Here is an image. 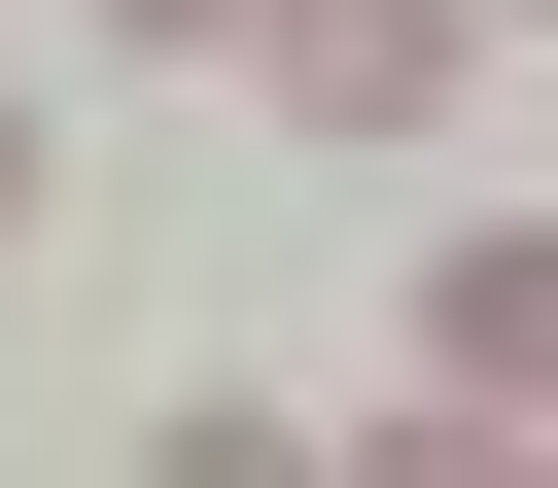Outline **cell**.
I'll list each match as a JSON object with an SVG mask.
<instances>
[{"label": "cell", "instance_id": "1", "mask_svg": "<svg viewBox=\"0 0 558 488\" xmlns=\"http://www.w3.org/2000/svg\"><path fill=\"white\" fill-rule=\"evenodd\" d=\"M174 35H209L244 105H314V139H418V105H453V0H174Z\"/></svg>", "mask_w": 558, "mask_h": 488}, {"label": "cell", "instance_id": "2", "mask_svg": "<svg viewBox=\"0 0 558 488\" xmlns=\"http://www.w3.org/2000/svg\"><path fill=\"white\" fill-rule=\"evenodd\" d=\"M418 383H453V418H558V244H453V279H418Z\"/></svg>", "mask_w": 558, "mask_h": 488}, {"label": "cell", "instance_id": "3", "mask_svg": "<svg viewBox=\"0 0 558 488\" xmlns=\"http://www.w3.org/2000/svg\"><path fill=\"white\" fill-rule=\"evenodd\" d=\"M140 488H349V453H314V418H244V383H209V418H140Z\"/></svg>", "mask_w": 558, "mask_h": 488}, {"label": "cell", "instance_id": "4", "mask_svg": "<svg viewBox=\"0 0 558 488\" xmlns=\"http://www.w3.org/2000/svg\"><path fill=\"white\" fill-rule=\"evenodd\" d=\"M349 488H558V418H453V383H418V418H384Z\"/></svg>", "mask_w": 558, "mask_h": 488}, {"label": "cell", "instance_id": "5", "mask_svg": "<svg viewBox=\"0 0 558 488\" xmlns=\"http://www.w3.org/2000/svg\"><path fill=\"white\" fill-rule=\"evenodd\" d=\"M0 244H35V70H0Z\"/></svg>", "mask_w": 558, "mask_h": 488}]
</instances>
